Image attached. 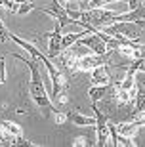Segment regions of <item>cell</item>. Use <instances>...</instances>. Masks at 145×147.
<instances>
[{"label": "cell", "instance_id": "5", "mask_svg": "<svg viewBox=\"0 0 145 147\" xmlns=\"http://www.w3.org/2000/svg\"><path fill=\"white\" fill-rule=\"evenodd\" d=\"M92 111H96V132H97V145L103 147L107 145V143H111V140H109V120L107 117L101 113V111L97 109L96 103H92Z\"/></svg>", "mask_w": 145, "mask_h": 147}, {"label": "cell", "instance_id": "13", "mask_svg": "<svg viewBox=\"0 0 145 147\" xmlns=\"http://www.w3.org/2000/svg\"><path fill=\"white\" fill-rule=\"evenodd\" d=\"M113 90H115L113 84H109V86H92L90 92H88V96H90L92 103H97V101H99L103 96H107V94L113 92Z\"/></svg>", "mask_w": 145, "mask_h": 147}, {"label": "cell", "instance_id": "4", "mask_svg": "<svg viewBox=\"0 0 145 147\" xmlns=\"http://www.w3.org/2000/svg\"><path fill=\"white\" fill-rule=\"evenodd\" d=\"M97 31H99V29L92 31L90 34H84V36L78 38L76 42L82 44V46H86L88 50H92V52H94V54H97V55H105V54H109V52H111V48H109L107 42L99 36V33H97Z\"/></svg>", "mask_w": 145, "mask_h": 147}, {"label": "cell", "instance_id": "2", "mask_svg": "<svg viewBox=\"0 0 145 147\" xmlns=\"http://www.w3.org/2000/svg\"><path fill=\"white\" fill-rule=\"evenodd\" d=\"M13 57H17L19 61H23V63L29 67V71H31L29 94H31V98L34 99V103H36L42 111H46V113H57V109L52 105L50 96H48V92H46V88H44V84H42L40 71H38V59H34V57H21V55H17V54L13 55Z\"/></svg>", "mask_w": 145, "mask_h": 147}, {"label": "cell", "instance_id": "7", "mask_svg": "<svg viewBox=\"0 0 145 147\" xmlns=\"http://www.w3.org/2000/svg\"><path fill=\"white\" fill-rule=\"evenodd\" d=\"M36 10H40V11H44V13L52 16L55 21L59 23V27H61V29H63L65 25H69V23H75L73 19H71L69 11L65 10V8L59 4L57 0H54V2H52V6H48V8H36Z\"/></svg>", "mask_w": 145, "mask_h": 147}, {"label": "cell", "instance_id": "6", "mask_svg": "<svg viewBox=\"0 0 145 147\" xmlns=\"http://www.w3.org/2000/svg\"><path fill=\"white\" fill-rule=\"evenodd\" d=\"M0 126H2V132H4L8 138H11V143L13 145H34L27 140V138L23 136L21 128L16 124V122H11V120H0Z\"/></svg>", "mask_w": 145, "mask_h": 147}, {"label": "cell", "instance_id": "3", "mask_svg": "<svg viewBox=\"0 0 145 147\" xmlns=\"http://www.w3.org/2000/svg\"><path fill=\"white\" fill-rule=\"evenodd\" d=\"M136 73H138V65H136V61H132V65H130L128 71H126L124 80L120 82V84H117V86H115V94H117L118 103L128 105V103H132V101L136 99V90H138Z\"/></svg>", "mask_w": 145, "mask_h": 147}, {"label": "cell", "instance_id": "10", "mask_svg": "<svg viewBox=\"0 0 145 147\" xmlns=\"http://www.w3.org/2000/svg\"><path fill=\"white\" fill-rule=\"evenodd\" d=\"M109 84H113V80H111L107 63L94 67L92 69V86H109Z\"/></svg>", "mask_w": 145, "mask_h": 147}, {"label": "cell", "instance_id": "21", "mask_svg": "<svg viewBox=\"0 0 145 147\" xmlns=\"http://www.w3.org/2000/svg\"><path fill=\"white\" fill-rule=\"evenodd\" d=\"M141 4V0H128V6H130V10H136L138 6Z\"/></svg>", "mask_w": 145, "mask_h": 147}, {"label": "cell", "instance_id": "12", "mask_svg": "<svg viewBox=\"0 0 145 147\" xmlns=\"http://www.w3.org/2000/svg\"><path fill=\"white\" fill-rule=\"evenodd\" d=\"M145 115V88L141 84H138V90H136V107H134V113L130 117L132 119H138V117H143Z\"/></svg>", "mask_w": 145, "mask_h": 147}, {"label": "cell", "instance_id": "14", "mask_svg": "<svg viewBox=\"0 0 145 147\" xmlns=\"http://www.w3.org/2000/svg\"><path fill=\"white\" fill-rule=\"evenodd\" d=\"M115 126H117V132H118V134H122V136H126V138L136 136V134H138V130H140V126H136L132 120H130V122H122V124H115Z\"/></svg>", "mask_w": 145, "mask_h": 147}, {"label": "cell", "instance_id": "19", "mask_svg": "<svg viewBox=\"0 0 145 147\" xmlns=\"http://www.w3.org/2000/svg\"><path fill=\"white\" fill-rule=\"evenodd\" d=\"M8 38H10V33H8V31H6L4 23L0 21V40H2V42H6V40H8Z\"/></svg>", "mask_w": 145, "mask_h": 147}, {"label": "cell", "instance_id": "22", "mask_svg": "<svg viewBox=\"0 0 145 147\" xmlns=\"http://www.w3.org/2000/svg\"><path fill=\"white\" fill-rule=\"evenodd\" d=\"M6 143V134L2 132V126H0V145H4Z\"/></svg>", "mask_w": 145, "mask_h": 147}, {"label": "cell", "instance_id": "8", "mask_svg": "<svg viewBox=\"0 0 145 147\" xmlns=\"http://www.w3.org/2000/svg\"><path fill=\"white\" fill-rule=\"evenodd\" d=\"M111 54V52H109ZM109 54H105V55H84V57H80V59L76 61V65L73 67V73H76V71H92L94 67H97V65H103V63H107L109 61Z\"/></svg>", "mask_w": 145, "mask_h": 147}, {"label": "cell", "instance_id": "16", "mask_svg": "<svg viewBox=\"0 0 145 147\" xmlns=\"http://www.w3.org/2000/svg\"><path fill=\"white\" fill-rule=\"evenodd\" d=\"M59 4L63 6L67 11H73V10H80L78 8V0H57Z\"/></svg>", "mask_w": 145, "mask_h": 147}, {"label": "cell", "instance_id": "18", "mask_svg": "<svg viewBox=\"0 0 145 147\" xmlns=\"http://www.w3.org/2000/svg\"><path fill=\"white\" fill-rule=\"evenodd\" d=\"M6 80V65H4V57H0V84H4Z\"/></svg>", "mask_w": 145, "mask_h": 147}, {"label": "cell", "instance_id": "15", "mask_svg": "<svg viewBox=\"0 0 145 147\" xmlns=\"http://www.w3.org/2000/svg\"><path fill=\"white\" fill-rule=\"evenodd\" d=\"M84 34H88V29H84V31H80V33H71V34H63L61 36V48H69V46H73V44L78 40V38H82Z\"/></svg>", "mask_w": 145, "mask_h": 147}, {"label": "cell", "instance_id": "9", "mask_svg": "<svg viewBox=\"0 0 145 147\" xmlns=\"http://www.w3.org/2000/svg\"><path fill=\"white\" fill-rule=\"evenodd\" d=\"M46 36H48V57H57L61 52H63V48H61V27H59V23L55 21V29L52 31V33H46Z\"/></svg>", "mask_w": 145, "mask_h": 147}, {"label": "cell", "instance_id": "17", "mask_svg": "<svg viewBox=\"0 0 145 147\" xmlns=\"http://www.w3.org/2000/svg\"><path fill=\"white\" fill-rule=\"evenodd\" d=\"M109 2H118V0H90L86 6V10H92V8H103L105 4H109Z\"/></svg>", "mask_w": 145, "mask_h": 147}, {"label": "cell", "instance_id": "23", "mask_svg": "<svg viewBox=\"0 0 145 147\" xmlns=\"http://www.w3.org/2000/svg\"><path fill=\"white\" fill-rule=\"evenodd\" d=\"M134 23H136L140 29H145V19H138V21H134Z\"/></svg>", "mask_w": 145, "mask_h": 147}, {"label": "cell", "instance_id": "20", "mask_svg": "<svg viewBox=\"0 0 145 147\" xmlns=\"http://www.w3.org/2000/svg\"><path fill=\"white\" fill-rule=\"evenodd\" d=\"M73 145H88V140L80 136V138H76L75 142H73Z\"/></svg>", "mask_w": 145, "mask_h": 147}, {"label": "cell", "instance_id": "1", "mask_svg": "<svg viewBox=\"0 0 145 147\" xmlns=\"http://www.w3.org/2000/svg\"><path fill=\"white\" fill-rule=\"evenodd\" d=\"M10 38L16 44H19L23 50H27L31 57H34V59H38L42 65H46L48 75H50V78H52V86H54L52 88V99H54V103H57V105L67 103V84H65V78H63V75H61V71H57L54 67V63H52L40 50H36V46H32L31 42H27V40H23V38H19L17 34H11V33H10Z\"/></svg>", "mask_w": 145, "mask_h": 147}, {"label": "cell", "instance_id": "11", "mask_svg": "<svg viewBox=\"0 0 145 147\" xmlns=\"http://www.w3.org/2000/svg\"><path fill=\"white\" fill-rule=\"evenodd\" d=\"M65 122H73L76 126H96V117H86L78 111H65Z\"/></svg>", "mask_w": 145, "mask_h": 147}]
</instances>
